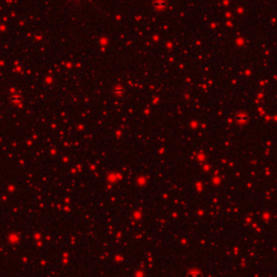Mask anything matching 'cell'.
Segmentation results:
<instances>
[{
	"instance_id": "obj_1",
	"label": "cell",
	"mask_w": 277,
	"mask_h": 277,
	"mask_svg": "<svg viewBox=\"0 0 277 277\" xmlns=\"http://www.w3.org/2000/svg\"><path fill=\"white\" fill-rule=\"evenodd\" d=\"M156 6H157L158 8H160V7H166V2H164V1H158V2H156Z\"/></svg>"
}]
</instances>
